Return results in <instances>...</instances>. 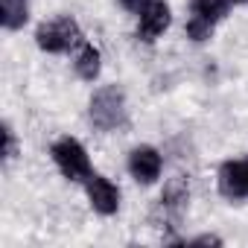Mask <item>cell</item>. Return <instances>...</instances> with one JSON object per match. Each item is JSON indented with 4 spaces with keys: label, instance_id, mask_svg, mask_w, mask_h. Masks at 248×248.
<instances>
[{
    "label": "cell",
    "instance_id": "4",
    "mask_svg": "<svg viewBox=\"0 0 248 248\" xmlns=\"http://www.w3.org/2000/svg\"><path fill=\"white\" fill-rule=\"evenodd\" d=\"M187 204H190V187H187V178L178 175V178L167 181V187H164V193H161V199H158V207H155V213H152V222L161 225V228H164V225L175 228V225L181 222Z\"/></svg>",
    "mask_w": 248,
    "mask_h": 248
},
{
    "label": "cell",
    "instance_id": "6",
    "mask_svg": "<svg viewBox=\"0 0 248 248\" xmlns=\"http://www.w3.org/2000/svg\"><path fill=\"white\" fill-rule=\"evenodd\" d=\"M85 193H88L91 207H93L99 216H114V213L120 210V187H117L111 178L93 172V175L85 181Z\"/></svg>",
    "mask_w": 248,
    "mask_h": 248
},
{
    "label": "cell",
    "instance_id": "9",
    "mask_svg": "<svg viewBox=\"0 0 248 248\" xmlns=\"http://www.w3.org/2000/svg\"><path fill=\"white\" fill-rule=\"evenodd\" d=\"M73 67H76V76H79V79L93 82V79L99 76V70H102V53H99V47H93V44L85 41V44L79 47L76 59H73Z\"/></svg>",
    "mask_w": 248,
    "mask_h": 248
},
{
    "label": "cell",
    "instance_id": "7",
    "mask_svg": "<svg viewBox=\"0 0 248 248\" xmlns=\"http://www.w3.org/2000/svg\"><path fill=\"white\" fill-rule=\"evenodd\" d=\"M164 170V158L155 146H135L129 152V175L138 184H155L161 178Z\"/></svg>",
    "mask_w": 248,
    "mask_h": 248
},
{
    "label": "cell",
    "instance_id": "16",
    "mask_svg": "<svg viewBox=\"0 0 248 248\" xmlns=\"http://www.w3.org/2000/svg\"><path fill=\"white\" fill-rule=\"evenodd\" d=\"M231 3H248V0H231Z\"/></svg>",
    "mask_w": 248,
    "mask_h": 248
},
{
    "label": "cell",
    "instance_id": "5",
    "mask_svg": "<svg viewBox=\"0 0 248 248\" xmlns=\"http://www.w3.org/2000/svg\"><path fill=\"white\" fill-rule=\"evenodd\" d=\"M216 184H219V193H222L228 202H242V199H248V158L225 161V164L219 167Z\"/></svg>",
    "mask_w": 248,
    "mask_h": 248
},
{
    "label": "cell",
    "instance_id": "8",
    "mask_svg": "<svg viewBox=\"0 0 248 248\" xmlns=\"http://www.w3.org/2000/svg\"><path fill=\"white\" fill-rule=\"evenodd\" d=\"M138 38L143 41H155L161 38L167 30H170V21H172V12H170V3L167 0H152V3L138 15Z\"/></svg>",
    "mask_w": 248,
    "mask_h": 248
},
{
    "label": "cell",
    "instance_id": "11",
    "mask_svg": "<svg viewBox=\"0 0 248 248\" xmlns=\"http://www.w3.org/2000/svg\"><path fill=\"white\" fill-rule=\"evenodd\" d=\"M231 9V0H190V12L193 18H202L207 24H219Z\"/></svg>",
    "mask_w": 248,
    "mask_h": 248
},
{
    "label": "cell",
    "instance_id": "1",
    "mask_svg": "<svg viewBox=\"0 0 248 248\" xmlns=\"http://www.w3.org/2000/svg\"><path fill=\"white\" fill-rule=\"evenodd\" d=\"M88 117L91 126L99 132H117L126 126L129 120V108H126V93L117 85H102L93 91L91 102H88Z\"/></svg>",
    "mask_w": 248,
    "mask_h": 248
},
{
    "label": "cell",
    "instance_id": "15",
    "mask_svg": "<svg viewBox=\"0 0 248 248\" xmlns=\"http://www.w3.org/2000/svg\"><path fill=\"white\" fill-rule=\"evenodd\" d=\"M187 245H222V236H216V233H202V236H196V239H187Z\"/></svg>",
    "mask_w": 248,
    "mask_h": 248
},
{
    "label": "cell",
    "instance_id": "3",
    "mask_svg": "<svg viewBox=\"0 0 248 248\" xmlns=\"http://www.w3.org/2000/svg\"><path fill=\"white\" fill-rule=\"evenodd\" d=\"M50 155H53V164L59 167V172L67 178V181H88L93 172H91V158H88V149L76 140V138H59L53 146H50Z\"/></svg>",
    "mask_w": 248,
    "mask_h": 248
},
{
    "label": "cell",
    "instance_id": "13",
    "mask_svg": "<svg viewBox=\"0 0 248 248\" xmlns=\"http://www.w3.org/2000/svg\"><path fill=\"white\" fill-rule=\"evenodd\" d=\"M15 155H18V135L9 123H3V161L9 164V161H15Z\"/></svg>",
    "mask_w": 248,
    "mask_h": 248
},
{
    "label": "cell",
    "instance_id": "12",
    "mask_svg": "<svg viewBox=\"0 0 248 248\" xmlns=\"http://www.w3.org/2000/svg\"><path fill=\"white\" fill-rule=\"evenodd\" d=\"M210 35H213V24H207V21H202V18H190V21H187V38H190V41L202 44V41H207Z\"/></svg>",
    "mask_w": 248,
    "mask_h": 248
},
{
    "label": "cell",
    "instance_id": "10",
    "mask_svg": "<svg viewBox=\"0 0 248 248\" xmlns=\"http://www.w3.org/2000/svg\"><path fill=\"white\" fill-rule=\"evenodd\" d=\"M30 21V0H0V24L15 32Z\"/></svg>",
    "mask_w": 248,
    "mask_h": 248
},
{
    "label": "cell",
    "instance_id": "2",
    "mask_svg": "<svg viewBox=\"0 0 248 248\" xmlns=\"http://www.w3.org/2000/svg\"><path fill=\"white\" fill-rule=\"evenodd\" d=\"M79 41H82V30H79V24H76L70 15L44 21V24L35 30V44H38V50L53 53V56L73 50Z\"/></svg>",
    "mask_w": 248,
    "mask_h": 248
},
{
    "label": "cell",
    "instance_id": "14",
    "mask_svg": "<svg viewBox=\"0 0 248 248\" xmlns=\"http://www.w3.org/2000/svg\"><path fill=\"white\" fill-rule=\"evenodd\" d=\"M149 3H152V0H120V6L126 9V12H132V15H140Z\"/></svg>",
    "mask_w": 248,
    "mask_h": 248
}]
</instances>
